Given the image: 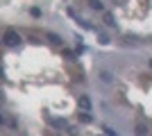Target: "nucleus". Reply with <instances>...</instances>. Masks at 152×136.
I'll list each match as a JSON object with an SVG mask.
<instances>
[{"label": "nucleus", "instance_id": "f257e3e1", "mask_svg": "<svg viewBox=\"0 0 152 136\" xmlns=\"http://www.w3.org/2000/svg\"><path fill=\"white\" fill-rule=\"evenodd\" d=\"M20 41H23V39H20V34L16 32V30H7L5 36H2V43H5L7 48H16Z\"/></svg>", "mask_w": 152, "mask_h": 136}, {"label": "nucleus", "instance_id": "f03ea898", "mask_svg": "<svg viewBox=\"0 0 152 136\" xmlns=\"http://www.w3.org/2000/svg\"><path fill=\"white\" fill-rule=\"evenodd\" d=\"M80 107H82V111H89L91 109V97L89 95H80Z\"/></svg>", "mask_w": 152, "mask_h": 136}, {"label": "nucleus", "instance_id": "7ed1b4c3", "mask_svg": "<svg viewBox=\"0 0 152 136\" xmlns=\"http://www.w3.org/2000/svg\"><path fill=\"white\" fill-rule=\"evenodd\" d=\"M102 20H104V25L107 27H116V20H114V14H104V16H102Z\"/></svg>", "mask_w": 152, "mask_h": 136}, {"label": "nucleus", "instance_id": "20e7f679", "mask_svg": "<svg viewBox=\"0 0 152 136\" xmlns=\"http://www.w3.org/2000/svg\"><path fill=\"white\" fill-rule=\"evenodd\" d=\"M134 132H136V136H148V125L145 123H139Z\"/></svg>", "mask_w": 152, "mask_h": 136}, {"label": "nucleus", "instance_id": "39448f33", "mask_svg": "<svg viewBox=\"0 0 152 136\" xmlns=\"http://www.w3.org/2000/svg\"><path fill=\"white\" fill-rule=\"evenodd\" d=\"M45 36H48V41H50V43H55V45H61V36H57L55 32H48Z\"/></svg>", "mask_w": 152, "mask_h": 136}, {"label": "nucleus", "instance_id": "423d86ee", "mask_svg": "<svg viewBox=\"0 0 152 136\" xmlns=\"http://www.w3.org/2000/svg\"><path fill=\"white\" fill-rule=\"evenodd\" d=\"M89 5H91V9H98V12H102V9H104V5H102L100 0H89Z\"/></svg>", "mask_w": 152, "mask_h": 136}, {"label": "nucleus", "instance_id": "0eeeda50", "mask_svg": "<svg viewBox=\"0 0 152 136\" xmlns=\"http://www.w3.org/2000/svg\"><path fill=\"white\" fill-rule=\"evenodd\" d=\"M80 120H82V123H91L93 118H91V113H89V111H80Z\"/></svg>", "mask_w": 152, "mask_h": 136}, {"label": "nucleus", "instance_id": "6e6552de", "mask_svg": "<svg viewBox=\"0 0 152 136\" xmlns=\"http://www.w3.org/2000/svg\"><path fill=\"white\" fill-rule=\"evenodd\" d=\"M100 77H102V82H111V73H109V71H102Z\"/></svg>", "mask_w": 152, "mask_h": 136}, {"label": "nucleus", "instance_id": "1a4fd4ad", "mask_svg": "<svg viewBox=\"0 0 152 136\" xmlns=\"http://www.w3.org/2000/svg\"><path fill=\"white\" fill-rule=\"evenodd\" d=\"M30 14L34 16V18H39V16H41V9H39V7H32V9H30Z\"/></svg>", "mask_w": 152, "mask_h": 136}, {"label": "nucleus", "instance_id": "9d476101", "mask_svg": "<svg viewBox=\"0 0 152 136\" xmlns=\"http://www.w3.org/2000/svg\"><path fill=\"white\" fill-rule=\"evenodd\" d=\"M64 57H66V59H70V61H73V59H75V55H73V52H70V50H64Z\"/></svg>", "mask_w": 152, "mask_h": 136}, {"label": "nucleus", "instance_id": "9b49d317", "mask_svg": "<svg viewBox=\"0 0 152 136\" xmlns=\"http://www.w3.org/2000/svg\"><path fill=\"white\" fill-rule=\"evenodd\" d=\"M2 123H5V118H2V116H0V125H2Z\"/></svg>", "mask_w": 152, "mask_h": 136}, {"label": "nucleus", "instance_id": "f8f14e48", "mask_svg": "<svg viewBox=\"0 0 152 136\" xmlns=\"http://www.w3.org/2000/svg\"><path fill=\"white\" fill-rule=\"evenodd\" d=\"M150 68H152V59H150Z\"/></svg>", "mask_w": 152, "mask_h": 136}, {"label": "nucleus", "instance_id": "ddd939ff", "mask_svg": "<svg viewBox=\"0 0 152 136\" xmlns=\"http://www.w3.org/2000/svg\"><path fill=\"white\" fill-rule=\"evenodd\" d=\"M0 100H2V93H0Z\"/></svg>", "mask_w": 152, "mask_h": 136}]
</instances>
